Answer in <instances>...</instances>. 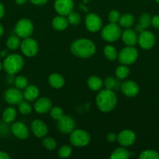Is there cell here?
Segmentation results:
<instances>
[{
    "instance_id": "1",
    "label": "cell",
    "mask_w": 159,
    "mask_h": 159,
    "mask_svg": "<svg viewBox=\"0 0 159 159\" xmlns=\"http://www.w3.org/2000/svg\"><path fill=\"white\" fill-rule=\"evenodd\" d=\"M70 51L73 55L80 58H88L95 54L96 46L90 39H77L70 45Z\"/></svg>"
},
{
    "instance_id": "2",
    "label": "cell",
    "mask_w": 159,
    "mask_h": 159,
    "mask_svg": "<svg viewBox=\"0 0 159 159\" xmlns=\"http://www.w3.org/2000/svg\"><path fill=\"white\" fill-rule=\"evenodd\" d=\"M95 101L100 111L103 113H109L115 108L118 99L113 90L104 89L99 91Z\"/></svg>"
},
{
    "instance_id": "3",
    "label": "cell",
    "mask_w": 159,
    "mask_h": 159,
    "mask_svg": "<svg viewBox=\"0 0 159 159\" xmlns=\"http://www.w3.org/2000/svg\"><path fill=\"white\" fill-rule=\"evenodd\" d=\"M24 60L23 57L18 54H9L4 59L2 63L3 69L8 75H16L20 72L23 68Z\"/></svg>"
},
{
    "instance_id": "4",
    "label": "cell",
    "mask_w": 159,
    "mask_h": 159,
    "mask_svg": "<svg viewBox=\"0 0 159 159\" xmlns=\"http://www.w3.org/2000/svg\"><path fill=\"white\" fill-rule=\"evenodd\" d=\"M122 29L117 23H108L101 28V35L103 40L108 43H114L121 37Z\"/></svg>"
},
{
    "instance_id": "5",
    "label": "cell",
    "mask_w": 159,
    "mask_h": 159,
    "mask_svg": "<svg viewBox=\"0 0 159 159\" xmlns=\"http://www.w3.org/2000/svg\"><path fill=\"white\" fill-rule=\"evenodd\" d=\"M34 26L33 22L27 18L20 19L16 23L14 31L16 35L18 36L20 38H27L32 35L34 32Z\"/></svg>"
},
{
    "instance_id": "6",
    "label": "cell",
    "mask_w": 159,
    "mask_h": 159,
    "mask_svg": "<svg viewBox=\"0 0 159 159\" xmlns=\"http://www.w3.org/2000/svg\"><path fill=\"white\" fill-rule=\"evenodd\" d=\"M91 141L90 134L84 130L78 129V130H73L70 133V141L72 145L77 148L85 147L88 145Z\"/></svg>"
},
{
    "instance_id": "7",
    "label": "cell",
    "mask_w": 159,
    "mask_h": 159,
    "mask_svg": "<svg viewBox=\"0 0 159 159\" xmlns=\"http://www.w3.org/2000/svg\"><path fill=\"white\" fill-rule=\"evenodd\" d=\"M138 57V51L133 46H127L122 49L118 54V60L119 63L125 65L133 64Z\"/></svg>"
},
{
    "instance_id": "8",
    "label": "cell",
    "mask_w": 159,
    "mask_h": 159,
    "mask_svg": "<svg viewBox=\"0 0 159 159\" xmlns=\"http://www.w3.org/2000/svg\"><path fill=\"white\" fill-rule=\"evenodd\" d=\"M20 49L22 53L26 57H34L38 52V43L34 38H31V37H27L23 39V41H21Z\"/></svg>"
},
{
    "instance_id": "9",
    "label": "cell",
    "mask_w": 159,
    "mask_h": 159,
    "mask_svg": "<svg viewBox=\"0 0 159 159\" xmlns=\"http://www.w3.org/2000/svg\"><path fill=\"white\" fill-rule=\"evenodd\" d=\"M85 26L90 32H98L102 28V20L98 14L90 12L85 17Z\"/></svg>"
},
{
    "instance_id": "10",
    "label": "cell",
    "mask_w": 159,
    "mask_h": 159,
    "mask_svg": "<svg viewBox=\"0 0 159 159\" xmlns=\"http://www.w3.org/2000/svg\"><path fill=\"white\" fill-rule=\"evenodd\" d=\"M4 99L9 105H18L23 100V93L17 88H10L5 93Z\"/></svg>"
},
{
    "instance_id": "11",
    "label": "cell",
    "mask_w": 159,
    "mask_h": 159,
    "mask_svg": "<svg viewBox=\"0 0 159 159\" xmlns=\"http://www.w3.org/2000/svg\"><path fill=\"white\" fill-rule=\"evenodd\" d=\"M58 130L62 134H68L75 128V121L69 115H63L59 120H57Z\"/></svg>"
},
{
    "instance_id": "12",
    "label": "cell",
    "mask_w": 159,
    "mask_h": 159,
    "mask_svg": "<svg viewBox=\"0 0 159 159\" xmlns=\"http://www.w3.org/2000/svg\"><path fill=\"white\" fill-rule=\"evenodd\" d=\"M137 43L143 49L149 50L152 48L155 43V37L151 31L143 30L139 35Z\"/></svg>"
},
{
    "instance_id": "13",
    "label": "cell",
    "mask_w": 159,
    "mask_h": 159,
    "mask_svg": "<svg viewBox=\"0 0 159 159\" xmlns=\"http://www.w3.org/2000/svg\"><path fill=\"white\" fill-rule=\"evenodd\" d=\"M54 7L57 13L61 16H67L74 9L73 0H55Z\"/></svg>"
},
{
    "instance_id": "14",
    "label": "cell",
    "mask_w": 159,
    "mask_h": 159,
    "mask_svg": "<svg viewBox=\"0 0 159 159\" xmlns=\"http://www.w3.org/2000/svg\"><path fill=\"white\" fill-rule=\"evenodd\" d=\"M117 141L123 147H129L135 142L136 134L131 130H123L117 135Z\"/></svg>"
},
{
    "instance_id": "15",
    "label": "cell",
    "mask_w": 159,
    "mask_h": 159,
    "mask_svg": "<svg viewBox=\"0 0 159 159\" xmlns=\"http://www.w3.org/2000/svg\"><path fill=\"white\" fill-rule=\"evenodd\" d=\"M11 132L16 138L20 140L26 139L30 135L27 127L20 121L12 123L11 126Z\"/></svg>"
},
{
    "instance_id": "16",
    "label": "cell",
    "mask_w": 159,
    "mask_h": 159,
    "mask_svg": "<svg viewBox=\"0 0 159 159\" xmlns=\"http://www.w3.org/2000/svg\"><path fill=\"white\" fill-rule=\"evenodd\" d=\"M31 130L35 137L38 138H45L48 132V128L45 122L38 119H36L31 122Z\"/></svg>"
},
{
    "instance_id": "17",
    "label": "cell",
    "mask_w": 159,
    "mask_h": 159,
    "mask_svg": "<svg viewBox=\"0 0 159 159\" xmlns=\"http://www.w3.org/2000/svg\"><path fill=\"white\" fill-rule=\"evenodd\" d=\"M121 91L127 97H134L140 91V88L137 82L134 81H125L121 85Z\"/></svg>"
},
{
    "instance_id": "18",
    "label": "cell",
    "mask_w": 159,
    "mask_h": 159,
    "mask_svg": "<svg viewBox=\"0 0 159 159\" xmlns=\"http://www.w3.org/2000/svg\"><path fill=\"white\" fill-rule=\"evenodd\" d=\"M52 107V102L47 97H41L36 99L34 105V110L39 114L48 113Z\"/></svg>"
},
{
    "instance_id": "19",
    "label": "cell",
    "mask_w": 159,
    "mask_h": 159,
    "mask_svg": "<svg viewBox=\"0 0 159 159\" xmlns=\"http://www.w3.org/2000/svg\"><path fill=\"white\" fill-rule=\"evenodd\" d=\"M121 38L123 43L127 46H134L138 42L137 32L129 28H127L123 32H122Z\"/></svg>"
},
{
    "instance_id": "20",
    "label": "cell",
    "mask_w": 159,
    "mask_h": 159,
    "mask_svg": "<svg viewBox=\"0 0 159 159\" xmlns=\"http://www.w3.org/2000/svg\"><path fill=\"white\" fill-rule=\"evenodd\" d=\"M40 92L38 88L34 85H28L24 89L23 92V98L28 102H33L35 101L38 98Z\"/></svg>"
},
{
    "instance_id": "21",
    "label": "cell",
    "mask_w": 159,
    "mask_h": 159,
    "mask_svg": "<svg viewBox=\"0 0 159 159\" xmlns=\"http://www.w3.org/2000/svg\"><path fill=\"white\" fill-rule=\"evenodd\" d=\"M51 26L53 29L58 31L65 30L69 26V22L67 18H65V16H58L53 18L51 21Z\"/></svg>"
},
{
    "instance_id": "22",
    "label": "cell",
    "mask_w": 159,
    "mask_h": 159,
    "mask_svg": "<svg viewBox=\"0 0 159 159\" xmlns=\"http://www.w3.org/2000/svg\"><path fill=\"white\" fill-rule=\"evenodd\" d=\"M48 83L52 88L59 89L62 88L65 85V79L63 76L61 75L58 73H53L50 75L48 77Z\"/></svg>"
},
{
    "instance_id": "23",
    "label": "cell",
    "mask_w": 159,
    "mask_h": 159,
    "mask_svg": "<svg viewBox=\"0 0 159 159\" xmlns=\"http://www.w3.org/2000/svg\"><path fill=\"white\" fill-rule=\"evenodd\" d=\"M103 85H104V82H103L102 79L97 75L90 76L87 80V85L92 91H100L102 88Z\"/></svg>"
},
{
    "instance_id": "24",
    "label": "cell",
    "mask_w": 159,
    "mask_h": 159,
    "mask_svg": "<svg viewBox=\"0 0 159 159\" xmlns=\"http://www.w3.org/2000/svg\"><path fill=\"white\" fill-rule=\"evenodd\" d=\"M17 117V110L13 107H7L2 113V120L6 124L14 122Z\"/></svg>"
},
{
    "instance_id": "25",
    "label": "cell",
    "mask_w": 159,
    "mask_h": 159,
    "mask_svg": "<svg viewBox=\"0 0 159 159\" xmlns=\"http://www.w3.org/2000/svg\"><path fill=\"white\" fill-rule=\"evenodd\" d=\"M130 156L129 152L125 148H118L112 152L110 155L111 159H127Z\"/></svg>"
},
{
    "instance_id": "26",
    "label": "cell",
    "mask_w": 159,
    "mask_h": 159,
    "mask_svg": "<svg viewBox=\"0 0 159 159\" xmlns=\"http://www.w3.org/2000/svg\"><path fill=\"white\" fill-rule=\"evenodd\" d=\"M118 54L116 49L112 45H106L104 48V54L108 60L114 61L118 58Z\"/></svg>"
},
{
    "instance_id": "27",
    "label": "cell",
    "mask_w": 159,
    "mask_h": 159,
    "mask_svg": "<svg viewBox=\"0 0 159 159\" xmlns=\"http://www.w3.org/2000/svg\"><path fill=\"white\" fill-rule=\"evenodd\" d=\"M119 25L122 27L129 28L132 26L134 23V16L132 14L126 13L121 16L119 20Z\"/></svg>"
},
{
    "instance_id": "28",
    "label": "cell",
    "mask_w": 159,
    "mask_h": 159,
    "mask_svg": "<svg viewBox=\"0 0 159 159\" xmlns=\"http://www.w3.org/2000/svg\"><path fill=\"white\" fill-rule=\"evenodd\" d=\"M20 43H21V41L20 40V37L17 35L10 36L6 40V47L12 51H15L17 48H20Z\"/></svg>"
},
{
    "instance_id": "29",
    "label": "cell",
    "mask_w": 159,
    "mask_h": 159,
    "mask_svg": "<svg viewBox=\"0 0 159 159\" xmlns=\"http://www.w3.org/2000/svg\"><path fill=\"white\" fill-rule=\"evenodd\" d=\"M129 72H130L129 68L126 65H122L117 67V68L115 69V76H116L117 79H120V80L125 79L129 76Z\"/></svg>"
},
{
    "instance_id": "30",
    "label": "cell",
    "mask_w": 159,
    "mask_h": 159,
    "mask_svg": "<svg viewBox=\"0 0 159 159\" xmlns=\"http://www.w3.org/2000/svg\"><path fill=\"white\" fill-rule=\"evenodd\" d=\"M140 159H159V153L154 150L143 151L139 155Z\"/></svg>"
},
{
    "instance_id": "31",
    "label": "cell",
    "mask_w": 159,
    "mask_h": 159,
    "mask_svg": "<svg viewBox=\"0 0 159 159\" xmlns=\"http://www.w3.org/2000/svg\"><path fill=\"white\" fill-rule=\"evenodd\" d=\"M67 20H68L69 24L73 26H77L81 22V16L78 12L72 11L70 14L67 15Z\"/></svg>"
},
{
    "instance_id": "32",
    "label": "cell",
    "mask_w": 159,
    "mask_h": 159,
    "mask_svg": "<svg viewBox=\"0 0 159 159\" xmlns=\"http://www.w3.org/2000/svg\"><path fill=\"white\" fill-rule=\"evenodd\" d=\"M41 143L44 148L49 151L54 150L57 147V142H56L55 140L53 138H50V137L44 138Z\"/></svg>"
},
{
    "instance_id": "33",
    "label": "cell",
    "mask_w": 159,
    "mask_h": 159,
    "mask_svg": "<svg viewBox=\"0 0 159 159\" xmlns=\"http://www.w3.org/2000/svg\"><path fill=\"white\" fill-rule=\"evenodd\" d=\"M18 110L21 114L28 115L32 112V107L28 101H22L18 104Z\"/></svg>"
},
{
    "instance_id": "34",
    "label": "cell",
    "mask_w": 159,
    "mask_h": 159,
    "mask_svg": "<svg viewBox=\"0 0 159 159\" xmlns=\"http://www.w3.org/2000/svg\"><path fill=\"white\" fill-rule=\"evenodd\" d=\"M14 85H15L16 88L19 89H23L28 85V80L25 76H17L14 80Z\"/></svg>"
},
{
    "instance_id": "35",
    "label": "cell",
    "mask_w": 159,
    "mask_h": 159,
    "mask_svg": "<svg viewBox=\"0 0 159 159\" xmlns=\"http://www.w3.org/2000/svg\"><path fill=\"white\" fill-rule=\"evenodd\" d=\"M72 152H73V149L72 147L70 145H62L60 148L59 149V152H58V155L60 158H67L71 155Z\"/></svg>"
},
{
    "instance_id": "36",
    "label": "cell",
    "mask_w": 159,
    "mask_h": 159,
    "mask_svg": "<svg viewBox=\"0 0 159 159\" xmlns=\"http://www.w3.org/2000/svg\"><path fill=\"white\" fill-rule=\"evenodd\" d=\"M63 115V110L59 107H51L50 110V116L55 120H59Z\"/></svg>"
},
{
    "instance_id": "37",
    "label": "cell",
    "mask_w": 159,
    "mask_h": 159,
    "mask_svg": "<svg viewBox=\"0 0 159 159\" xmlns=\"http://www.w3.org/2000/svg\"><path fill=\"white\" fill-rule=\"evenodd\" d=\"M139 23L143 26L144 29L149 27L150 25L151 24V17L150 14L148 13H143L140 16L139 19Z\"/></svg>"
},
{
    "instance_id": "38",
    "label": "cell",
    "mask_w": 159,
    "mask_h": 159,
    "mask_svg": "<svg viewBox=\"0 0 159 159\" xmlns=\"http://www.w3.org/2000/svg\"><path fill=\"white\" fill-rule=\"evenodd\" d=\"M104 85L105 86V88L108 89L113 90L116 87L117 85L116 79L114 77H112V76H108L104 80Z\"/></svg>"
},
{
    "instance_id": "39",
    "label": "cell",
    "mask_w": 159,
    "mask_h": 159,
    "mask_svg": "<svg viewBox=\"0 0 159 159\" xmlns=\"http://www.w3.org/2000/svg\"><path fill=\"white\" fill-rule=\"evenodd\" d=\"M120 17L121 15L117 10H112L108 13V20L112 23H118L119 22Z\"/></svg>"
},
{
    "instance_id": "40",
    "label": "cell",
    "mask_w": 159,
    "mask_h": 159,
    "mask_svg": "<svg viewBox=\"0 0 159 159\" xmlns=\"http://www.w3.org/2000/svg\"><path fill=\"white\" fill-rule=\"evenodd\" d=\"M151 24L154 28L159 30V15H155L151 18Z\"/></svg>"
},
{
    "instance_id": "41",
    "label": "cell",
    "mask_w": 159,
    "mask_h": 159,
    "mask_svg": "<svg viewBox=\"0 0 159 159\" xmlns=\"http://www.w3.org/2000/svg\"><path fill=\"white\" fill-rule=\"evenodd\" d=\"M107 140L108 142H111V143L115 142V141L117 140V134L115 133H113V132H110V133L108 134Z\"/></svg>"
},
{
    "instance_id": "42",
    "label": "cell",
    "mask_w": 159,
    "mask_h": 159,
    "mask_svg": "<svg viewBox=\"0 0 159 159\" xmlns=\"http://www.w3.org/2000/svg\"><path fill=\"white\" fill-rule=\"evenodd\" d=\"M29 1L35 6H44L46 4L48 0H29Z\"/></svg>"
},
{
    "instance_id": "43",
    "label": "cell",
    "mask_w": 159,
    "mask_h": 159,
    "mask_svg": "<svg viewBox=\"0 0 159 159\" xmlns=\"http://www.w3.org/2000/svg\"><path fill=\"white\" fill-rule=\"evenodd\" d=\"M10 156L8 153L3 151H0V159H9Z\"/></svg>"
},
{
    "instance_id": "44",
    "label": "cell",
    "mask_w": 159,
    "mask_h": 159,
    "mask_svg": "<svg viewBox=\"0 0 159 159\" xmlns=\"http://www.w3.org/2000/svg\"><path fill=\"white\" fill-rule=\"evenodd\" d=\"M144 30V28L143 27V26H141V25L140 24V23H138V24H137L136 25V26H135V31L136 32H137V33H141V32H143V31Z\"/></svg>"
},
{
    "instance_id": "45",
    "label": "cell",
    "mask_w": 159,
    "mask_h": 159,
    "mask_svg": "<svg viewBox=\"0 0 159 159\" xmlns=\"http://www.w3.org/2000/svg\"><path fill=\"white\" fill-rule=\"evenodd\" d=\"M5 15V7L1 2H0V20L3 18Z\"/></svg>"
},
{
    "instance_id": "46",
    "label": "cell",
    "mask_w": 159,
    "mask_h": 159,
    "mask_svg": "<svg viewBox=\"0 0 159 159\" xmlns=\"http://www.w3.org/2000/svg\"><path fill=\"white\" fill-rule=\"evenodd\" d=\"M27 0H15V2L19 6H23V5L26 4Z\"/></svg>"
},
{
    "instance_id": "47",
    "label": "cell",
    "mask_w": 159,
    "mask_h": 159,
    "mask_svg": "<svg viewBox=\"0 0 159 159\" xmlns=\"http://www.w3.org/2000/svg\"><path fill=\"white\" fill-rule=\"evenodd\" d=\"M4 34V26L0 23V37H2Z\"/></svg>"
},
{
    "instance_id": "48",
    "label": "cell",
    "mask_w": 159,
    "mask_h": 159,
    "mask_svg": "<svg viewBox=\"0 0 159 159\" xmlns=\"http://www.w3.org/2000/svg\"><path fill=\"white\" fill-rule=\"evenodd\" d=\"M3 68V66H2V62L0 61V71H2V69Z\"/></svg>"
},
{
    "instance_id": "49",
    "label": "cell",
    "mask_w": 159,
    "mask_h": 159,
    "mask_svg": "<svg viewBox=\"0 0 159 159\" xmlns=\"http://www.w3.org/2000/svg\"><path fill=\"white\" fill-rule=\"evenodd\" d=\"M155 1H156V2H157V3H159V0H155Z\"/></svg>"
}]
</instances>
